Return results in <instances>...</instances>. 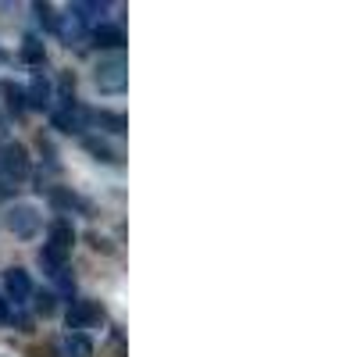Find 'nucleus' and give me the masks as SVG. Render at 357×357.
I'll return each mask as SVG.
<instances>
[{"label":"nucleus","instance_id":"1","mask_svg":"<svg viewBox=\"0 0 357 357\" xmlns=\"http://www.w3.org/2000/svg\"><path fill=\"white\" fill-rule=\"evenodd\" d=\"M4 225H8L11 236H18V240H33L43 225V215H40L36 204H11L8 215H4Z\"/></svg>","mask_w":357,"mask_h":357},{"label":"nucleus","instance_id":"2","mask_svg":"<svg viewBox=\"0 0 357 357\" xmlns=\"http://www.w3.org/2000/svg\"><path fill=\"white\" fill-rule=\"evenodd\" d=\"M93 82L100 93H126L129 86V68L122 57H111V61H100L97 72H93Z\"/></svg>","mask_w":357,"mask_h":357},{"label":"nucleus","instance_id":"3","mask_svg":"<svg viewBox=\"0 0 357 357\" xmlns=\"http://www.w3.org/2000/svg\"><path fill=\"white\" fill-rule=\"evenodd\" d=\"M29 175V154L22 143H4L0 146V178L8 183H18V178Z\"/></svg>","mask_w":357,"mask_h":357},{"label":"nucleus","instance_id":"4","mask_svg":"<svg viewBox=\"0 0 357 357\" xmlns=\"http://www.w3.org/2000/svg\"><path fill=\"white\" fill-rule=\"evenodd\" d=\"M65 321H68V329H89V325H100V321H104V311H100V304H93V301H75V304L68 307Z\"/></svg>","mask_w":357,"mask_h":357},{"label":"nucleus","instance_id":"5","mask_svg":"<svg viewBox=\"0 0 357 357\" xmlns=\"http://www.w3.org/2000/svg\"><path fill=\"white\" fill-rule=\"evenodd\" d=\"M89 122V111L79 107V104H65V107H57L54 111V129H61V132H82Z\"/></svg>","mask_w":357,"mask_h":357},{"label":"nucleus","instance_id":"6","mask_svg":"<svg viewBox=\"0 0 357 357\" xmlns=\"http://www.w3.org/2000/svg\"><path fill=\"white\" fill-rule=\"evenodd\" d=\"M4 289L15 304H25L29 296H33V282H29V272H22V268H8L4 272Z\"/></svg>","mask_w":357,"mask_h":357},{"label":"nucleus","instance_id":"7","mask_svg":"<svg viewBox=\"0 0 357 357\" xmlns=\"http://www.w3.org/2000/svg\"><path fill=\"white\" fill-rule=\"evenodd\" d=\"M54 25H57V33H61V40H65L68 47H72V43H79V40H82V33H86V22H82L72 8H68V15H61Z\"/></svg>","mask_w":357,"mask_h":357},{"label":"nucleus","instance_id":"8","mask_svg":"<svg viewBox=\"0 0 357 357\" xmlns=\"http://www.w3.org/2000/svg\"><path fill=\"white\" fill-rule=\"evenodd\" d=\"M65 257H68V250H61V247H54V243H43V250H40V268L47 275H57L65 268Z\"/></svg>","mask_w":357,"mask_h":357},{"label":"nucleus","instance_id":"9","mask_svg":"<svg viewBox=\"0 0 357 357\" xmlns=\"http://www.w3.org/2000/svg\"><path fill=\"white\" fill-rule=\"evenodd\" d=\"M61 357H93V343H89L82 333H68L61 340Z\"/></svg>","mask_w":357,"mask_h":357},{"label":"nucleus","instance_id":"10","mask_svg":"<svg viewBox=\"0 0 357 357\" xmlns=\"http://www.w3.org/2000/svg\"><path fill=\"white\" fill-rule=\"evenodd\" d=\"M25 104H33V107H47L50 104V82L36 72L33 82H29V93H25Z\"/></svg>","mask_w":357,"mask_h":357},{"label":"nucleus","instance_id":"11","mask_svg":"<svg viewBox=\"0 0 357 357\" xmlns=\"http://www.w3.org/2000/svg\"><path fill=\"white\" fill-rule=\"evenodd\" d=\"M93 43L104 47V50H114V47H122V43H126V36H122V29H118V25H97Z\"/></svg>","mask_w":357,"mask_h":357},{"label":"nucleus","instance_id":"12","mask_svg":"<svg viewBox=\"0 0 357 357\" xmlns=\"http://www.w3.org/2000/svg\"><path fill=\"white\" fill-rule=\"evenodd\" d=\"M50 243H54V247H61V250H72V243H75V229H72L65 218H57V222L50 225Z\"/></svg>","mask_w":357,"mask_h":357},{"label":"nucleus","instance_id":"13","mask_svg":"<svg viewBox=\"0 0 357 357\" xmlns=\"http://www.w3.org/2000/svg\"><path fill=\"white\" fill-rule=\"evenodd\" d=\"M43 57H47V50H43V40L29 36V40L22 43V61H29V65H43Z\"/></svg>","mask_w":357,"mask_h":357},{"label":"nucleus","instance_id":"14","mask_svg":"<svg viewBox=\"0 0 357 357\" xmlns=\"http://www.w3.org/2000/svg\"><path fill=\"white\" fill-rule=\"evenodd\" d=\"M97 126H104L107 132H126V118L122 114H111V111H97V114H89Z\"/></svg>","mask_w":357,"mask_h":357},{"label":"nucleus","instance_id":"15","mask_svg":"<svg viewBox=\"0 0 357 357\" xmlns=\"http://www.w3.org/2000/svg\"><path fill=\"white\" fill-rule=\"evenodd\" d=\"M86 151L93 154L97 161H107V165H114V161H118V154L111 151V146H107L104 139H86Z\"/></svg>","mask_w":357,"mask_h":357},{"label":"nucleus","instance_id":"16","mask_svg":"<svg viewBox=\"0 0 357 357\" xmlns=\"http://www.w3.org/2000/svg\"><path fill=\"white\" fill-rule=\"evenodd\" d=\"M54 204L57 207H82V200L75 193H65V190H54Z\"/></svg>","mask_w":357,"mask_h":357},{"label":"nucleus","instance_id":"17","mask_svg":"<svg viewBox=\"0 0 357 357\" xmlns=\"http://www.w3.org/2000/svg\"><path fill=\"white\" fill-rule=\"evenodd\" d=\"M0 321H8V301H0Z\"/></svg>","mask_w":357,"mask_h":357},{"label":"nucleus","instance_id":"18","mask_svg":"<svg viewBox=\"0 0 357 357\" xmlns=\"http://www.w3.org/2000/svg\"><path fill=\"white\" fill-rule=\"evenodd\" d=\"M0 357H8V354H0Z\"/></svg>","mask_w":357,"mask_h":357}]
</instances>
